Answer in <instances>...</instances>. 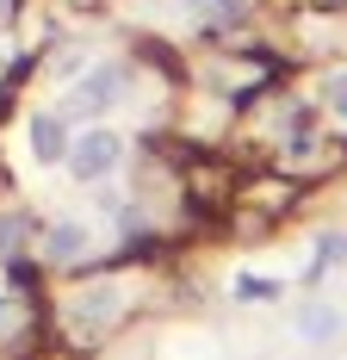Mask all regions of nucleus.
Segmentation results:
<instances>
[{
  "label": "nucleus",
  "instance_id": "nucleus-1",
  "mask_svg": "<svg viewBox=\"0 0 347 360\" xmlns=\"http://www.w3.org/2000/svg\"><path fill=\"white\" fill-rule=\"evenodd\" d=\"M118 155H124V137L118 131H87V137H74L69 143V174L74 180H105L112 168H118Z\"/></svg>",
  "mask_w": 347,
  "mask_h": 360
},
{
  "label": "nucleus",
  "instance_id": "nucleus-2",
  "mask_svg": "<svg viewBox=\"0 0 347 360\" xmlns=\"http://www.w3.org/2000/svg\"><path fill=\"white\" fill-rule=\"evenodd\" d=\"M69 317H74V329L93 342V335H100V329L118 317V286H93V292H81V298L69 304Z\"/></svg>",
  "mask_w": 347,
  "mask_h": 360
},
{
  "label": "nucleus",
  "instance_id": "nucleus-3",
  "mask_svg": "<svg viewBox=\"0 0 347 360\" xmlns=\"http://www.w3.org/2000/svg\"><path fill=\"white\" fill-rule=\"evenodd\" d=\"M118 87H124V75H118V69H93L69 94V112H74V118H93V112H105L112 100H118Z\"/></svg>",
  "mask_w": 347,
  "mask_h": 360
},
{
  "label": "nucleus",
  "instance_id": "nucleus-4",
  "mask_svg": "<svg viewBox=\"0 0 347 360\" xmlns=\"http://www.w3.org/2000/svg\"><path fill=\"white\" fill-rule=\"evenodd\" d=\"M32 155L37 162H63V155H69V131H63L56 112H37L32 118Z\"/></svg>",
  "mask_w": 347,
  "mask_h": 360
},
{
  "label": "nucleus",
  "instance_id": "nucleus-5",
  "mask_svg": "<svg viewBox=\"0 0 347 360\" xmlns=\"http://www.w3.org/2000/svg\"><path fill=\"white\" fill-rule=\"evenodd\" d=\"M44 255H50L56 267L81 261V255H87V224H50V230H44Z\"/></svg>",
  "mask_w": 347,
  "mask_h": 360
},
{
  "label": "nucleus",
  "instance_id": "nucleus-6",
  "mask_svg": "<svg viewBox=\"0 0 347 360\" xmlns=\"http://www.w3.org/2000/svg\"><path fill=\"white\" fill-rule=\"evenodd\" d=\"M186 13L199 25H236L242 19V0H186Z\"/></svg>",
  "mask_w": 347,
  "mask_h": 360
},
{
  "label": "nucleus",
  "instance_id": "nucleus-7",
  "mask_svg": "<svg viewBox=\"0 0 347 360\" xmlns=\"http://www.w3.org/2000/svg\"><path fill=\"white\" fill-rule=\"evenodd\" d=\"M329 106H335V118H347V75L329 81Z\"/></svg>",
  "mask_w": 347,
  "mask_h": 360
},
{
  "label": "nucleus",
  "instance_id": "nucleus-8",
  "mask_svg": "<svg viewBox=\"0 0 347 360\" xmlns=\"http://www.w3.org/2000/svg\"><path fill=\"white\" fill-rule=\"evenodd\" d=\"M13 323V298H0V329Z\"/></svg>",
  "mask_w": 347,
  "mask_h": 360
},
{
  "label": "nucleus",
  "instance_id": "nucleus-9",
  "mask_svg": "<svg viewBox=\"0 0 347 360\" xmlns=\"http://www.w3.org/2000/svg\"><path fill=\"white\" fill-rule=\"evenodd\" d=\"M322 6H347V0H322Z\"/></svg>",
  "mask_w": 347,
  "mask_h": 360
}]
</instances>
